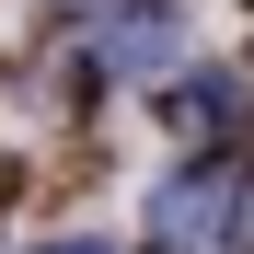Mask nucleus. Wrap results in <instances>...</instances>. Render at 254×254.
Listing matches in <instances>:
<instances>
[{
    "label": "nucleus",
    "mask_w": 254,
    "mask_h": 254,
    "mask_svg": "<svg viewBox=\"0 0 254 254\" xmlns=\"http://www.w3.org/2000/svg\"><path fill=\"white\" fill-rule=\"evenodd\" d=\"M47 254H58V243H47ZM69 254H104V243H69Z\"/></svg>",
    "instance_id": "2"
},
{
    "label": "nucleus",
    "mask_w": 254,
    "mask_h": 254,
    "mask_svg": "<svg viewBox=\"0 0 254 254\" xmlns=\"http://www.w3.org/2000/svg\"><path fill=\"white\" fill-rule=\"evenodd\" d=\"M220 220H231V185H220V174L162 185V208H150V254H220Z\"/></svg>",
    "instance_id": "1"
}]
</instances>
